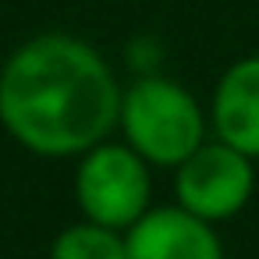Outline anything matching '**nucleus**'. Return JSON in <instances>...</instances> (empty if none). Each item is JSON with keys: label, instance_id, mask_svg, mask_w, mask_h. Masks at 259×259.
<instances>
[{"label": "nucleus", "instance_id": "obj_1", "mask_svg": "<svg viewBox=\"0 0 259 259\" xmlns=\"http://www.w3.org/2000/svg\"><path fill=\"white\" fill-rule=\"evenodd\" d=\"M121 93L96 47L68 32H43L0 68V124L36 156H82L107 142Z\"/></svg>", "mask_w": 259, "mask_h": 259}, {"label": "nucleus", "instance_id": "obj_2", "mask_svg": "<svg viewBox=\"0 0 259 259\" xmlns=\"http://www.w3.org/2000/svg\"><path fill=\"white\" fill-rule=\"evenodd\" d=\"M117 124L124 142L156 167H178L206 142L199 100L174 78H139L121 93Z\"/></svg>", "mask_w": 259, "mask_h": 259}, {"label": "nucleus", "instance_id": "obj_3", "mask_svg": "<svg viewBox=\"0 0 259 259\" xmlns=\"http://www.w3.org/2000/svg\"><path fill=\"white\" fill-rule=\"evenodd\" d=\"M75 199L85 220L128 231L153 202L149 163L128 142H100L78 156Z\"/></svg>", "mask_w": 259, "mask_h": 259}, {"label": "nucleus", "instance_id": "obj_4", "mask_svg": "<svg viewBox=\"0 0 259 259\" xmlns=\"http://www.w3.org/2000/svg\"><path fill=\"white\" fill-rule=\"evenodd\" d=\"M255 160L227 142H202L174 167V202L217 224L238 217L255 192Z\"/></svg>", "mask_w": 259, "mask_h": 259}, {"label": "nucleus", "instance_id": "obj_5", "mask_svg": "<svg viewBox=\"0 0 259 259\" xmlns=\"http://www.w3.org/2000/svg\"><path fill=\"white\" fill-rule=\"evenodd\" d=\"M128 259H224V245L209 220L185 206H149L128 231Z\"/></svg>", "mask_w": 259, "mask_h": 259}, {"label": "nucleus", "instance_id": "obj_6", "mask_svg": "<svg viewBox=\"0 0 259 259\" xmlns=\"http://www.w3.org/2000/svg\"><path fill=\"white\" fill-rule=\"evenodd\" d=\"M209 121L220 142L259 160V54L234 61L220 75L209 103Z\"/></svg>", "mask_w": 259, "mask_h": 259}, {"label": "nucleus", "instance_id": "obj_7", "mask_svg": "<svg viewBox=\"0 0 259 259\" xmlns=\"http://www.w3.org/2000/svg\"><path fill=\"white\" fill-rule=\"evenodd\" d=\"M50 259H128V241L124 231L82 217L54 238Z\"/></svg>", "mask_w": 259, "mask_h": 259}]
</instances>
